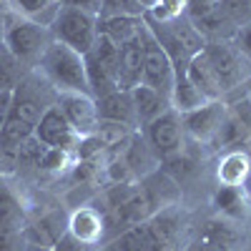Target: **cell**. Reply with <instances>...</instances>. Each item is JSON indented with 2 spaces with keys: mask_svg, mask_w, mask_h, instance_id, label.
<instances>
[{
  "mask_svg": "<svg viewBox=\"0 0 251 251\" xmlns=\"http://www.w3.org/2000/svg\"><path fill=\"white\" fill-rule=\"evenodd\" d=\"M199 244L214 251H236L239 249V234L226 221H208L199 236Z\"/></svg>",
  "mask_w": 251,
  "mask_h": 251,
  "instance_id": "obj_20",
  "label": "cell"
},
{
  "mask_svg": "<svg viewBox=\"0 0 251 251\" xmlns=\"http://www.w3.org/2000/svg\"><path fill=\"white\" fill-rule=\"evenodd\" d=\"M68 231V219L63 211H53L40 216L35 224H30L28 228H23V239L25 244H38V246H48L53 249L58 244V239Z\"/></svg>",
  "mask_w": 251,
  "mask_h": 251,
  "instance_id": "obj_14",
  "label": "cell"
},
{
  "mask_svg": "<svg viewBox=\"0 0 251 251\" xmlns=\"http://www.w3.org/2000/svg\"><path fill=\"white\" fill-rule=\"evenodd\" d=\"M68 231L80 239L83 244H91L96 246L100 241V236L106 234V221H103V214L98 208H91V206H83L78 211L71 214L68 219Z\"/></svg>",
  "mask_w": 251,
  "mask_h": 251,
  "instance_id": "obj_15",
  "label": "cell"
},
{
  "mask_svg": "<svg viewBox=\"0 0 251 251\" xmlns=\"http://www.w3.org/2000/svg\"><path fill=\"white\" fill-rule=\"evenodd\" d=\"M143 5L138 0H100L98 15H143Z\"/></svg>",
  "mask_w": 251,
  "mask_h": 251,
  "instance_id": "obj_32",
  "label": "cell"
},
{
  "mask_svg": "<svg viewBox=\"0 0 251 251\" xmlns=\"http://www.w3.org/2000/svg\"><path fill=\"white\" fill-rule=\"evenodd\" d=\"M96 136L103 141V146H106L108 151H113L133 136V128H128V126H123V123H113V121H98Z\"/></svg>",
  "mask_w": 251,
  "mask_h": 251,
  "instance_id": "obj_25",
  "label": "cell"
},
{
  "mask_svg": "<svg viewBox=\"0 0 251 251\" xmlns=\"http://www.w3.org/2000/svg\"><path fill=\"white\" fill-rule=\"evenodd\" d=\"M141 83L151 86L158 93H163L171 103V91L176 83V71L171 58L166 55V50L156 43V38L146 28V46H143V68H141Z\"/></svg>",
  "mask_w": 251,
  "mask_h": 251,
  "instance_id": "obj_6",
  "label": "cell"
},
{
  "mask_svg": "<svg viewBox=\"0 0 251 251\" xmlns=\"http://www.w3.org/2000/svg\"><path fill=\"white\" fill-rule=\"evenodd\" d=\"M35 66L43 73L46 83L58 93H91L86 78V60L60 40H50Z\"/></svg>",
  "mask_w": 251,
  "mask_h": 251,
  "instance_id": "obj_1",
  "label": "cell"
},
{
  "mask_svg": "<svg viewBox=\"0 0 251 251\" xmlns=\"http://www.w3.org/2000/svg\"><path fill=\"white\" fill-rule=\"evenodd\" d=\"M96 108H98L100 121L123 123V126H128V128H136L138 126V116H136L131 91H113L108 96H103V98L96 100Z\"/></svg>",
  "mask_w": 251,
  "mask_h": 251,
  "instance_id": "obj_12",
  "label": "cell"
},
{
  "mask_svg": "<svg viewBox=\"0 0 251 251\" xmlns=\"http://www.w3.org/2000/svg\"><path fill=\"white\" fill-rule=\"evenodd\" d=\"M63 5H71V8H80L86 13H93L98 15L100 13V0H60Z\"/></svg>",
  "mask_w": 251,
  "mask_h": 251,
  "instance_id": "obj_38",
  "label": "cell"
},
{
  "mask_svg": "<svg viewBox=\"0 0 251 251\" xmlns=\"http://www.w3.org/2000/svg\"><path fill=\"white\" fill-rule=\"evenodd\" d=\"M0 221L13 224L18 228H23V208H20V201L15 199V194L10 191L8 186L0 183Z\"/></svg>",
  "mask_w": 251,
  "mask_h": 251,
  "instance_id": "obj_28",
  "label": "cell"
},
{
  "mask_svg": "<svg viewBox=\"0 0 251 251\" xmlns=\"http://www.w3.org/2000/svg\"><path fill=\"white\" fill-rule=\"evenodd\" d=\"M221 10V0H186V18L196 23Z\"/></svg>",
  "mask_w": 251,
  "mask_h": 251,
  "instance_id": "obj_35",
  "label": "cell"
},
{
  "mask_svg": "<svg viewBox=\"0 0 251 251\" xmlns=\"http://www.w3.org/2000/svg\"><path fill=\"white\" fill-rule=\"evenodd\" d=\"M181 118L174 108H169L166 113H161L156 121H151L146 126V141L153 149V153L166 161L176 153H181Z\"/></svg>",
  "mask_w": 251,
  "mask_h": 251,
  "instance_id": "obj_9",
  "label": "cell"
},
{
  "mask_svg": "<svg viewBox=\"0 0 251 251\" xmlns=\"http://www.w3.org/2000/svg\"><path fill=\"white\" fill-rule=\"evenodd\" d=\"M55 106L63 111L66 121L71 123V128L83 136H93L98 128V108H96V98L91 93H58Z\"/></svg>",
  "mask_w": 251,
  "mask_h": 251,
  "instance_id": "obj_8",
  "label": "cell"
},
{
  "mask_svg": "<svg viewBox=\"0 0 251 251\" xmlns=\"http://www.w3.org/2000/svg\"><path fill=\"white\" fill-rule=\"evenodd\" d=\"M226 111L228 108H226L224 100H206L203 106H199L194 111L178 113L181 128L188 131L201 143H214L219 138V131H221V123L226 118Z\"/></svg>",
  "mask_w": 251,
  "mask_h": 251,
  "instance_id": "obj_7",
  "label": "cell"
},
{
  "mask_svg": "<svg viewBox=\"0 0 251 251\" xmlns=\"http://www.w3.org/2000/svg\"><path fill=\"white\" fill-rule=\"evenodd\" d=\"M25 78V68L3 43H0V91H15V86Z\"/></svg>",
  "mask_w": 251,
  "mask_h": 251,
  "instance_id": "obj_23",
  "label": "cell"
},
{
  "mask_svg": "<svg viewBox=\"0 0 251 251\" xmlns=\"http://www.w3.org/2000/svg\"><path fill=\"white\" fill-rule=\"evenodd\" d=\"M206 98L201 96V91L194 86L186 75H176L174 83V91H171V108L176 113H186V111H194L199 106H203Z\"/></svg>",
  "mask_w": 251,
  "mask_h": 251,
  "instance_id": "obj_21",
  "label": "cell"
},
{
  "mask_svg": "<svg viewBox=\"0 0 251 251\" xmlns=\"http://www.w3.org/2000/svg\"><path fill=\"white\" fill-rule=\"evenodd\" d=\"M203 53H206L208 63L214 66V71H216L226 93L234 91L236 86H241V83L246 80L251 60L239 50V46L234 43V40H208Z\"/></svg>",
  "mask_w": 251,
  "mask_h": 251,
  "instance_id": "obj_5",
  "label": "cell"
},
{
  "mask_svg": "<svg viewBox=\"0 0 251 251\" xmlns=\"http://www.w3.org/2000/svg\"><path fill=\"white\" fill-rule=\"evenodd\" d=\"M23 246H25L23 228L0 221V251H23Z\"/></svg>",
  "mask_w": 251,
  "mask_h": 251,
  "instance_id": "obj_34",
  "label": "cell"
},
{
  "mask_svg": "<svg viewBox=\"0 0 251 251\" xmlns=\"http://www.w3.org/2000/svg\"><path fill=\"white\" fill-rule=\"evenodd\" d=\"M53 251H93V246H91V244H83V241L75 239L71 231H66V234L58 239V244L53 246Z\"/></svg>",
  "mask_w": 251,
  "mask_h": 251,
  "instance_id": "obj_36",
  "label": "cell"
},
{
  "mask_svg": "<svg viewBox=\"0 0 251 251\" xmlns=\"http://www.w3.org/2000/svg\"><path fill=\"white\" fill-rule=\"evenodd\" d=\"M88 53L100 63L103 68H108V71L116 75V80H118V55H121V46H118V43H113L108 35L98 33V35H96V43H93V48H91Z\"/></svg>",
  "mask_w": 251,
  "mask_h": 251,
  "instance_id": "obj_24",
  "label": "cell"
},
{
  "mask_svg": "<svg viewBox=\"0 0 251 251\" xmlns=\"http://www.w3.org/2000/svg\"><path fill=\"white\" fill-rule=\"evenodd\" d=\"M58 0H8V5L13 13L23 15V18H33L40 20L43 13H55L58 10Z\"/></svg>",
  "mask_w": 251,
  "mask_h": 251,
  "instance_id": "obj_27",
  "label": "cell"
},
{
  "mask_svg": "<svg viewBox=\"0 0 251 251\" xmlns=\"http://www.w3.org/2000/svg\"><path fill=\"white\" fill-rule=\"evenodd\" d=\"M40 143L50 146V149H66V151H75L78 143V133L71 128V123L66 121L63 111L55 106H48L46 113L40 116V121L35 123V133H33Z\"/></svg>",
  "mask_w": 251,
  "mask_h": 251,
  "instance_id": "obj_10",
  "label": "cell"
},
{
  "mask_svg": "<svg viewBox=\"0 0 251 251\" xmlns=\"http://www.w3.org/2000/svg\"><path fill=\"white\" fill-rule=\"evenodd\" d=\"M138 3L143 5V10H149V8H151V5L156 3V0H138Z\"/></svg>",
  "mask_w": 251,
  "mask_h": 251,
  "instance_id": "obj_42",
  "label": "cell"
},
{
  "mask_svg": "<svg viewBox=\"0 0 251 251\" xmlns=\"http://www.w3.org/2000/svg\"><path fill=\"white\" fill-rule=\"evenodd\" d=\"M249 3H251V0H249Z\"/></svg>",
  "mask_w": 251,
  "mask_h": 251,
  "instance_id": "obj_44",
  "label": "cell"
},
{
  "mask_svg": "<svg viewBox=\"0 0 251 251\" xmlns=\"http://www.w3.org/2000/svg\"><path fill=\"white\" fill-rule=\"evenodd\" d=\"M50 40H53V33L48 25L10 10L0 43L23 63V66H30V63H38V58L43 55V50L48 48Z\"/></svg>",
  "mask_w": 251,
  "mask_h": 251,
  "instance_id": "obj_3",
  "label": "cell"
},
{
  "mask_svg": "<svg viewBox=\"0 0 251 251\" xmlns=\"http://www.w3.org/2000/svg\"><path fill=\"white\" fill-rule=\"evenodd\" d=\"M131 98H133V106H136L138 126H143V128L151 121H156L161 113H166L171 108L169 98H166L163 93H158L156 88H151V86H143V83H138V86L131 88Z\"/></svg>",
  "mask_w": 251,
  "mask_h": 251,
  "instance_id": "obj_16",
  "label": "cell"
},
{
  "mask_svg": "<svg viewBox=\"0 0 251 251\" xmlns=\"http://www.w3.org/2000/svg\"><path fill=\"white\" fill-rule=\"evenodd\" d=\"M46 108H48V106L43 103V98H40L35 91H30V83L23 78V80L15 86V91H13L10 116L25 121L28 126H33V128H35V123L40 121V116L46 113Z\"/></svg>",
  "mask_w": 251,
  "mask_h": 251,
  "instance_id": "obj_17",
  "label": "cell"
},
{
  "mask_svg": "<svg viewBox=\"0 0 251 251\" xmlns=\"http://www.w3.org/2000/svg\"><path fill=\"white\" fill-rule=\"evenodd\" d=\"M23 251H53V249H48V246H38V244H25Z\"/></svg>",
  "mask_w": 251,
  "mask_h": 251,
  "instance_id": "obj_41",
  "label": "cell"
},
{
  "mask_svg": "<svg viewBox=\"0 0 251 251\" xmlns=\"http://www.w3.org/2000/svg\"><path fill=\"white\" fill-rule=\"evenodd\" d=\"M71 153L73 151L50 149V146H46L43 156H40V161H38V169H43V171H60V169H66L68 161H71Z\"/></svg>",
  "mask_w": 251,
  "mask_h": 251,
  "instance_id": "obj_33",
  "label": "cell"
},
{
  "mask_svg": "<svg viewBox=\"0 0 251 251\" xmlns=\"http://www.w3.org/2000/svg\"><path fill=\"white\" fill-rule=\"evenodd\" d=\"M10 106H13V91H0V128L10 116Z\"/></svg>",
  "mask_w": 251,
  "mask_h": 251,
  "instance_id": "obj_39",
  "label": "cell"
},
{
  "mask_svg": "<svg viewBox=\"0 0 251 251\" xmlns=\"http://www.w3.org/2000/svg\"><path fill=\"white\" fill-rule=\"evenodd\" d=\"M191 251H214V249H206V246H201V244H196Z\"/></svg>",
  "mask_w": 251,
  "mask_h": 251,
  "instance_id": "obj_43",
  "label": "cell"
},
{
  "mask_svg": "<svg viewBox=\"0 0 251 251\" xmlns=\"http://www.w3.org/2000/svg\"><path fill=\"white\" fill-rule=\"evenodd\" d=\"M33 133H35L33 126H28L25 121H20V118L8 116L5 126L0 128V141H3V143H13V146H20L25 138H30Z\"/></svg>",
  "mask_w": 251,
  "mask_h": 251,
  "instance_id": "obj_31",
  "label": "cell"
},
{
  "mask_svg": "<svg viewBox=\"0 0 251 251\" xmlns=\"http://www.w3.org/2000/svg\"><path fill=\"white\" fill-rule=\"evenodd\" d=\"M146 15H151L158 23H171V20L186 15V0H156V3L146 10Z\"/></svg>",
  "mask_w": 251,
  "mask_h": 251,
  "instance_id": "obj_29",
  "label": "cell"
},
{
  "mask_svg": "<svg viewBox=\"0 0 251 251\" xmlns=\"http://www.w3.org/2000/svg\"><path fill=\"white\" fill-rule=\"evenodd\" d=\"M214 203L226 216H241L244 194H241V188H234V186H219V191L214 194Z\"/></svg>",
  "mask_w": 251,
  "mask_h": 251,
  "instance_id": "obj_26",
  "label": "cell"
},
{
  "mask_svg": "<svg viewBox=\"0 0 251 251\" xmlns=\"http://www.w3.org/2000/svg\"><path fill=\"white\" fill-rule=\"evenodd\" d=\"M58 3H60V0H58Z\"/></svg>",
  "mask_w": 251,
  "mask_h": 251,
  "instance_id": "obj_45",
  "label": "cell"
},
{
  "mask_svg": "<svg viewBox=\"0 0 251 251\" xmlns=\"http://www.w3.org/2000/svg\"><path fill=\"white\" fill-rule=\"evenodd\" d=\"M50 33H53V40H60L68 48L78 50L80 55H86L93 48L96 35H98V15L60 3L50 23Z\"/></svg>",
  "mask_w": 251,
  "mask_h": 251,
  "instance_id": "obj_4",
  "label": "cell"
},
{
  "mask_svg": "<svg viewBox=\"0 0 251 251\" xmlns=\"http://www.w3.org/2000/svg\"><path fill=\"white\" fill-rule=\"evenodd\" d=\"M251 136V126L236 113V111H226V118L221 123V131H219V143L224 146H241L244 141H249Z\"/></svg>",
  "mask_w": 251,
  "mask_h": 251,
  "instance_id": "obj_22",
  "label": "cell"
},
{
  "mask_svg": "<svg viewBox=\"0 0 251 251\" xmlns=\"http://www.w3.org/2000/svg\"><path fill=\"white\" fill-rule=\"evenodd\" d=\"M186 78L194 83V86L201 91V96L206 100H221L224 98V86H221V80L214 71V66L208 63L206 53H196L191 60H188V68H186Z\"/></svg>",
  "mask_w": 251,
  "mask_h": 251,
  "instance_id": "obj_13",
  "label": "cell"
},
{
  "mask_svg": "<svg viewBox=\"0 0 251 251\" xmlns=\"http://www.w3.org/2000/svg\"><path fill=\"white\" fill-rule=\"evenodd\" d=\"M143 30V15H98V33L108 35L113 43L123 46Z\"/></svg>",
  "mask_w": 251,
  "mask_h": 251,
  "instance_id": "obj_18",
  "label": "cell"
},
{
  "mask_svg": "<svg viewBox=\"0 0 251 251\" xmlns=\"http://www.w3.org/2000/svg\"><path fill=\"white\" fill-rule=\"evenodd\" d=\"M143 46H146V23H143V30L136 38L126 40L121 46V55H118V88L121 91H131L133 86L141 83Z\"/></svg>",
  "mask_w": 251,
  "mask_h": 251,
  "instance_id": "obj_11",
  "label": "cell"
},
{
  "mask_svg": "<svg viewBox=\"0 0 251 251\" xmlns=\"http://www.w3.org/2000/svg\"><path fill=\"white\" fill-rule=\"evenodd\" d=\"M234 43H236V46H239V50L251 60V23L236 30V40H234Z\"/></svg>",
  "mask_w": 251,
  "mask_h": 251,
  "instance_id": "obj_37",
  "label": "cell"
},
{
  "mask_svg": "<svg viewBox=\"0 0 251 251\" xmlns=\"http://www.w3.org/2000/svg\"><path fill=\"white\" fill-rule=\"evenodd\" d=\"M221 13L236 30L251 23V3L249 0H221Z\"/></svg>",
  "mask_w": 251,
  "mask_h": 251,
  "instance_id": "obj_30",
  "label": "cell"
},
{
  "mask_svg": "<svg viewBox=\"0 0 251 251\" xmlns=\"http://www.w3.org/2000/svg\"><path fill=\"white\" fill-rule=\"evenodd\" d=\"M181 221L171 211H156L149 221L128 226L116 239V251H176Z\"/></svg>",
  "mask_w": 251,
  "mask_h": 251,
  "instance_id": "obj_2",
  "label": "cell"
},
{
  "mask_svg": "<svg viewBox=\"0 0 251 251\" xmlns=\"http://www.w3.org/2000/svg\"><path fill=\"white\" fill-rule=\"evenodd\" d=\"M249 174H251V161L241 151H228L221 158V163H219V181H221V186L241 188L249 181Z\"/></svg>",
  "mask_w": 251,
  "mask_h": 251,
  "instance_id": "obj_19",
  "label": "cell"
},
{
  "mask_svg": "<svg viewBox=\"0 0 251 251\" xmlns=\"http://www.w3.org/2000/svg\"><path fill=\"white\" fill-rule=\"evenodd\" d=\"M8 15H10L8 0H0V40H3V30H5V23H8Z\"/></svg>",
  "mask_w": 251,
  "mask_h": 251,
  "instance_id": "obj_40",
  "label": "cell"
}]
</instances>
